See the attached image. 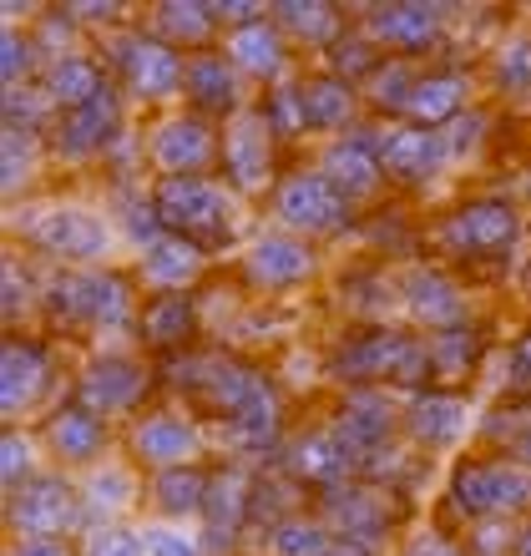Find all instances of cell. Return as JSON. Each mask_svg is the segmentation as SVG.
Segmentation results:
<instances>
[{"label":"cell","mask_w":531,"mask_h":556,"mask_svg":"<svg viewBox=\"0 0 531 556\" xmlns=\"http://www.w3.org/2000/svg\"><path fill=\"white\" fill-rule=\"evenodd\" d=\"M163 233L188 238L192 249H218L233 238V198L207 177H167L152 192Z\"/></svg>","instance_id":"obj_1"},{"label":"cell","mask_w":531,"mask_h":556,"mask_svg":"<svg viewBox=\"0 0 531 556\" xmlns=\"http://www.w3.org/2000/svg\"><path fill=\"white\" fill-rule=\"evenodd\" d=\"M334 369L354 384H426L430 375V350L415 344L410 334H390V329H365L354 334L340 354H334Z\"/></svg>","instance_id":"obj_2"},{"label":"cell","mask_w":531,"mask_h":556,"mask_svg":"<svg viewBox=\"0 0 531 556\" xmlns=\"http://www.w3.org/2000/svg\"><path fill=\"white\" fill-rule=\"evenodd\" d=\"M451 501L466 516H506L531 506V470L517 460H466L451 476Z\"/></svg>","instance_id":"obj_3"},{"label":"cell","mask_w":531,"mask_h":556,"mask_svg":"<svg viewBox=\"0 0 531 556\" xmlns=\"http://www.w3.org/2000/svg\"><path fill=\"white\" fill-rule=\"evenodd\" d=\"M274 218L289 233H344L350 228V198L325 173H294L274 192Z\"/></svg>","instance_id":"obj_4"},{"label":"cell","mask_w":531,"mask_h":556,"mask_svg":"<svg viewBox=\"0 0 531 556\" xmlns=\"http://www.w3.org/2000/svg\"><path fill=\"white\" fill-rule=\"evenodd\" d=\"M46 304H51V314H61L72 324H127L132 293H127V283L117 274L81 268V274H61L46 289Z\"/></svg>","instance_id":"obj_5"},{"label":"cell","mask_w":531,"mask_h":556,"mask_svg":"<svg viewBox=\"0 0 531 556\" xmlns=\"http://www.w3.org/2000/svg\"><path fill=\"white\" fill-rule=\"evenodd\" d=\"M81 521V491L61 476H36L11 496V527L26 531L30 542H56V531Z\"/></svg>","instance_id":"obj_6"},{"label":"cell","mask_w":531,"mask_h":556,"mask_svg":"<svg viewBox=\"0 0 531 556\" xmlns=\"http://www.w3.org/2000/svg\"><path fill=\"white\" fill-rule=\"evenodd\" d=\"M218 137L203 117H163L148 132V157L167 177H203V167L218 157Z\"/></svg>","instance_id":"obj_7"},{"label":"cell","mask_w":531,"mask_h":556,"mask_svg":"<svg viewBox=\"0 0 531 556\" xmlns=\"http://www.w3.org/2000/svg\"><path fill=\"white\" fill-rule=\"evenodd\" d=\"M517 238V207L502 203V198H481V203H466L451 223H441V243H451L456 253H496Z\"/></svg>","instance_id":"obj_8"},{"label":"cell","mask_w":531,"mask_h":556,"mask_svg":"<svg viewBox=\"0 0 531 556\" xmlns=\"http://www.w3.org/2000/svg\"><path fill=\"white\" fill-rule=\"evenodd\" d=\"M30 243L46 253H61V258H102L112 249V233L97 213H81V207H51L36 218L30 228Z\"/></svg>","instance_id":"obj_9"},{"label":"cell","mask_w":531,"mask_h":556,"mask_svg":"<svg viewBox=\"0 0 531 556\" xmlns=\"http://www.w3.org/2000/svg\"><path fill=\"white\" fill-rule=\"evenodd\" d=\"M117 72H122V81H127L137 97L157 102V97H167V91L182 87L188 66H177V51H167L163 41H148V36H127V41L117 46Z\"/></svg>","instance_id":"obj_10"},{"label":"cell","mask_w":531,"mask_h":556,"mask_svg":"<svg viewBox=\"0 0 531 556\" xmlns=\"http://www.w3.org/2000/svg\"><path fill=\"white\" fill-rule=\"evenodd\" d=\"M81 400H87V410H102V415H122L132 410L142 390H148V375L137 359H122V354H102V359H91L81 369V380H76Z\"/></svg>","instance_id":"obj_11"},{"label":"cell","mask_w":531,"mask_h":556,"mask_svg":"<svg viewBox=\"0 0 531 556\" xmlns=\"http://www.w3.org/2000/svg\"><path fill=\"white\" fill-rule=\"evenodd\" d=\"M334 430L344 435V445L354 455H375L384 440L395 435V410H390V400L375 384H354L344 395L340 415H334Z\"/></svg>","instance_id":"obj_12"},{"label":"cell","mask_w":531,"mask_h":556,"mask_svg":"<svg viewBox=\"0 0 531 556\" xmlns=\"http://www.w3.org/2000/svg\"><path fill=\"white\" fill-rule=\"evenodd\" d=\"M319 173H325L344 198H369V192L380 188V177H384V157H380L375 132H350L344 142H329L325 167H319Z\"/></svg>","instance_id":"obj_13"},{"label":"cell","mask_w":531,"mask_h":556,"mask_svg":"<svg viewBox=\"0 0 531 556\" xmlns=\"http://www.w3.org/2000/svg\"><path fill=\"white\" fill-rule=\"evenodd\" d=\"M46 380H51V354L41 344H30V339H11L5 354H0V410L15 420L26 405L41 400Z\"/></svg>","instance_id":"obj_14"},{"label":"cell","mask_w":531,"mask_h":556,"mask_svg":"<svg viewBox=\"0 0 531 556\" xmlns=\"http://www.w3.org/2000/svg\"><path fill=\"white\" fill-rule=\"evenodd\" d=\"M380 157H384V177H400V182H430V177L445 167V137L435 132H420V127H395V132H384L380 142Z\"/></svg>","instance_id":"obj_15"},{"label":"cell","mask_w":531,"mask_h":556,"mask_svg":"<svg viewBox=\"0 0 531 556\" xmlns=\"http://www.w3.org/2000/svg\"><path fill=\"white\" fill-rule=\"evenodd\" d=\"M243 274H249V283H258V289H294V283H304V278L314 274V253L289 233H268L249 249Z\"/></svg>","instance_id":"obj_16"},{"label":"cell","mask_w":531,"mask_h":556,"mask_svg":"<svg viewBox=\"0 0 531 556\" xmlns=\"http://www.w3.org/2000/svg\"><path fill=\"white\" fill-rule=\"evenodd\" d=\"M274 142L279 137L268 132V117H238L233 137H228V173H233L238 192H258L274 173Z\"/></svg>","instance_id":"obj_17"},{"label":"cell","mask_w":531,"mask_h":556,"mask_svg":"<svg viewBox=\"0 0 531 556\" xmlns=\"http://www.w3.org/2000/svg\"><path fill=\"white\" fill-rule=\"evenodd\" d=\"M132 445H137V455H142L148 466L173 470V466H188L192 455L203 451V435H198L182 415H148V420L137 425Z\"/></svg>","instance_id":"obj_18"},{"label":"cell","mask_w":531,"mask_h":556,"mask_svg":"<svg viewBox=\"0 0 531 556\" xmlns=\"http://www.w3.org/2000/svg\"><path fill=\"white\" fill-rule=\"evenodd\" d=\"M435 15H441L435 5H380V11H369V36L415 56V51H430L435 36H441Z\"/></svg>","instance_id":"obj_19"},{"label":"cell","mask_w":531,"mask_h":556,"mask_svg":"<svg viewBox=\"0 0 531 556\" xmlns=\"http://www.w3.org/2000/svg\"><path fill=\"white\" fill-rule=\"evenodd\" d=\"M117 142V97L102 91L97 102L76 106L61 117V132H56V147L66 157H91V152H102V147Z\"/></svg>","instance_id":"obj_20"},{"label":"cell","mask_w":531,"mask_h":556,"mask_svg":"<svg viewBox=\"0 0 531 556\" xmlns=\"http://www.w3.org/2000/svg\"><path fill=\"white\" fill-rule=\"evenodd\" d=\"M325 511H329V521L350 536V546H375L390 531V506H384L375 491H329V501H325Z\"/></svg>","instance_id":"obj_21"},{"label":"cell","mask_w":531,"mask_h":556,"mask_svg":"<svg viewBox=\"0 0 531 556\" xmlns=\"http://www.w3.org/2000/svg\"><path fill=\"white\" fill-rule=\"evenodd\" d=\"M405 425H410V435L420 440V445H430V451H445L451 440L466 430V400L460 395H445V390H426V395L410 400V415H405Z\"/></svg>","instance_id":"obj_22"},{"label":"cell","mask_w":531,"mask_h":556,"mask_svg":"<svg viewBox=\"0 0 531 556\" xmlns=\"http://www.w3.org/2000/svg\"><path fill=\"white\" fill-rule=\"evenodd\" d=\"M405 304H410V314L420 324H441V329H460V319H466L456 283L441 268H415L405 278Z\"/></svg>","instance_id":"obj_23"},{"label":"cell","mask_w":531,"mask_h":556,"mask_svg":"<svg viewBox=\"0 0 531 556\" xmlns=\"http://www.w3.org/2000/svg\"><path fill=\"white\" fill-rule=\"evenodd\" d=\"M249 501H253V491H249V476H243V470H218V476H213L207 511H203L207 531H213V552H228L223 542H233L238 531H243Z\"/></svg>","instance_id":"obj_24"},{"label":"cell","mask_w":531,"mask_h":556,"mask_svg":"<svg viewBox=\"0 0 531 556\" xmlns=\"http://www.w3.org/2000/svg\"><path fill=\"white\" fill-rule=\"evenodd\" d=\"M350 466H354V451L344 445L340 430H314V435L299 440V451H294V476L325 485V491H340Z\"/></svg>","instance_id":"obj_25"},{"label":"cell","mask_w":531,"mask_h":556,"mask_svg":"<svg viewBox=\"0 0 531 556\" xmlns=\"http://www.w3.org/2000/svg\"><path fill=\"white\" fill-rule=\"evenodd\" d=\"M46 440L56 445L61 460H72V466H81V460H97V455H102L106 430H102V420H97V410L66 405V410L51 415V425H46Z\"/></svg>","instance_id":"obj_26"},{"label":"cell","mask_w":531,"mask_h":556,"mask_svg":"<svg viewBox=\"0 0 531 556\" xmlns=\"http://www.w3.org/2000/svg\"><path fill=\"white\" fill-rule=\"evenodd\" d=\"M102 91H106L102 66H97L91 56H81V51H72V56H56V61H51V72H46V97H51L56 106H66V112L97 102Z\"/></svg>","instance_id":"obj_27"},{"label":"cell","mask_w":531,"mask_h":556,"mask_svg":"<svg viewBox=\"0 0 531 556\" xmlns=\"http://www.w3.org/2000/svg\"><path fill=\"white\" fill-rule=\"evenodd\" d=\"M198 112H233L238 106V66L228 56H192L182 76Z\"/></svg>","instance_id":"obj_28"},{"label":"cell","mask_w":531,"mask_h":556,"mask_svg":"<svg viewBox=\"0 0 531 556\" xmlns=\"http://www.w3.org/2000/svg\"><path fill=\"white\" fill-rule=\"evenodd\" d=\"M207 491H213V476L203 466H173V470H157L152 481V501L163 516H198L207 511Z\"/></svg>","instance_id":"obj_29"},{"label":"cell","mask_w":531,"mask_h":556,"mask_svg":"<svg viewBox=\"0 0 531 556\" xmlns=\"http://www.w3.org/2000/svg\"><path fill=\"white\" fill-rule=\"evenodd\" d=\"M238 72L249 76H274L283 66V41L274 21H253V26L233 30V56H228Z\"/></svg>","instance_id":"obj_30"},{"label":"cell","mask_w":531,"mask_h":556,"mask_svg":"<svg viewBox=\"0 0 531 556\" xmlns=\"http://www.w3.org/2000/svg\"><path fill=\"white\" fill-rule=\"evenodd\" d=\"M466 76L460 72H435V76H426L420 87H415V97H410V117L415 122H451L460 117V106H466Z\"/></svg>","instance_id":"obj_31"},{"label":"cell","mask_w":531,"mask_h":556,"mask_svg":"<svg viewBox=\"0 0 531 556\" xmlns=\"http://www.w3.org/2000/svg\"><path fill=\"white\" fill-rule=\"evenodd\" d=\"M198 274H203V249H192L188 238L163 233L148 249V278L152 283H163V289H182V283H192Z\"/></svg>","instance_id":"obj_32"},{"label":"cell","mask_w":531,"mask_h":556,"mask_svg":"<svg viewBox=\"0 0 531 556\" xmlns=\"http://www.w3.org/2000/svg\"><path fill=\"white\" fill-rule=\"evenodd\" d=\"M192 324H198V314H192L188 299L163 293V299H152L148 314H142V334H148L152 344H163V350H182L192 339Z\"/></svg>","instance_id":"obj_33"},{"label":"cell","mask_w":531,"mask_h":556,"mask_svg":"<svg viewBox=\"0 0 531 556\" xmlns=\"http://www.w3.org/2000/svg\"><path fill=\"white\" fill-rule=\"evenodd\" d=\"M304 112H309V127L334 132V127H350L359 106H354V91L344 87L340 76H319V81L304 87Z\"/></svg>","instance_id":"obj_34"},{"label":"cell","mask_w":531,"mask_h":556,"mask_svg":"<svg viewBox=\"0 0 531 556\" xmlns=\"http://www.w3.org/2000/svg\"><path fill=\"white\" fill-rule=\"evenodd\" d=\"M274 15H279L274 26L299 36V41H309V46H340L344 41L340 11H329V5H279Z\"/></svg>","instance_id":"obj_35"},{"label":"cell","mask_w":531,"mask_h":556,"mask_svg":"<svg viewBox=\"0 0 531 556\" xmlns=\"http://www.w3.org/2000/svg\"><path fill=\"white\" fill-rule=\"evenodd\" d=\"M430 350V375H441V380H460V375H471L476 359H481V344H476V334H466V329H445L435 344H426Z\"/></svg>","instance_id":"obj_36"},{"label":"cell","mask_w":531,"mask_h":556,"mask_svg":"<svg viewBox=\"0 0 531 556\" xmlns=\"http://www.w3.org/2000/svg\"><path fill=\"white\" fill-rule=\"evenodd\" d=\"M268 552L274 556H329V531L319 521H279L268 531Z\"/></svg>","instance_id":"obj_37"},{"label":"cell","mask_w":531,"mask_h":556,"mask_svg":"<svg viewBox=\"0 0 531 556\" xmlns=\"http://www.w3.org/2000/svg\"><path fill=\"white\" fill-rule=\"evenodd\" d=\"M132 496V476L117 466H102V470H91L87 485H81V506H87L91 516H112L122 511V501Z\"/></svg>","instance_id":"obj_38"},{"label":"cell","mask_w":531,"mask_h":556,"mask_svg":"<svg viewBox=\"0 0 531 556\" xmlns=\"http://www.w3.org/2000/svg\"><path fill=\"white\" fill-rule=\"evenodd\" d=\"M304 127H309V112H304V87H294V81L274 87V97H268V132H274V137H299Z\"/></svg>","instance_id":"obj_39"},{"label":"cell","mask_w":531,"mask_h":556,"mask_svg":"<svg viewBox=\"0 0 531 556\" xmlns=\"http://www.w3.org/2000/svg\"><path fill=\"white\" fill-rule=\"evenodd\" d=\"M415 87H420V81L410 76L405 61H390V66H380V72L369 76V97H375L380 106H395V112H410Z\"/></svg>","instance_id":"obj_40"},{"label":"cell","mask_w":531,"mask_h":556,"mask_svg":"<svg viewBox=\"0 0 531 556\" xmlns=\"http://www.w3.org/2000/svg\"><path fill=\"white\" fill-rule=\"evenodd\" d=\"M213 5H157V30L167 36H188V41H203L213 30Z\"/></svg>","instance_id":"obj_41"},{"label":"cell","mask_w":531,"mask_h":556,"mask_svg":"<svg viewBox=\"0 0 531 556\" xmlns=\"http://www.w3.org/2000/svg\"><path fill=\"white\" fill-rule=\"evenodd\" d=\"M496 81H502L506 91H521L531 87V36H511V41L496 51Z\"/></svg>","instance_id":"obj_42"},{"label":"cell","mask_w":531,"mask_h":556,"mask_svg":"<svg viewBox=\"0 0 531 556\" xmlns=\"http://www.w3.org/2000/svg\"><path fill=\"white\" fill-rule=\"evenodd\" d=\"M81 556H148V542L127 527H91Z\"/></svg>","instance_id":"obj_43"},{"label":"cell","mask_w":531,"mask_h":556,"mask_svg":"<svg viewBox=\"0 0 531 556\" xmlns=\"http://www.w3.org/2000/svg\"><path fill=\"white\" fill-rule=\"evenodd\" d=\"M41 157V142H30V132L5 127V188H26V162Z\"/></svg>","instance_id":"obj_44"},{"label":"cell","mask_w":531,"mask_h":556,"mask_svg":"<svg viewBox=\"0 0 531 556\" xmlns=\"http://www.w3.org/2000/svg\"><path fill=\"white\" fill-rule=\"evenodd\" d=\"M334 72H340V81H344V76H369V72H375V51L365 46V36H359V30H350V36L334 46Z\"/></svg>","instance_id":"obj_45"},{"label":"cell","mask_w":531,"mask_h":556,"mask_svg":"<svg viewBox=\"0 0 531 556\" xmlns=\"http://www.w3.org/2000/svg\"><path fill=\"white\" fill-rule=\"evenodd\" d=\"M36 481V466H30V440L21 435V430H11L5 435V485H11V496L21 491V485Z\"/></svg>","instance_id":"obj_46"},{"label":"cell","mask_w":531,"mask_h":556,"mask_svg":"<svg viewBox=\"0 0 531 556\" xmlns=\"http://www.w3.org/2000/svg\"><path fill=\"white\" fill-rule=\"evenodd\" d=\"M142 542H148V556H207L203 542H188V536H177L167 527H152Z\"/></svg>","instance_id":"obj_47"},{"label":"cell","mask_w":531,"mask_h":556,"mask_svg":"<svg viewBox=\"0 0 531 556\" xmlns=\"http://www.w3.org/2000/svg\"><path fill=\"white\" fill-rule=\"evenodd\" d=\"M30 72V41L21 30H5V87H21Z\"/></svg>","instance_id":"obj_48"},{"label":"cell","mask_w":531,"mask_h":556,"mask_svg":"<svg viewBox=\"0 0 531 556\" xmlns=\"http://www.w3.org/2000/svg\"><path fill=\"white\" fill-rule=\"evenodd\" d=\"M506 384L517 390V395H531V329L511 344V365H506Z\"/></svg>","instance_id":"obj_49"},{"label":"cell","mask_w":531,"mask_h":556,"mask_svg":"<svg viewBox=\"0 0 531 556\" xmlns=\"http://www.w3.org/2000/svg\"><path fill=\"white\" fill-rule=\"evenodd\" d=\"M405 556H466L456 542H445V536H420L415 546H405Z\"/></svg>","instance_id":"obj_50"},{"label":"cell","mask_w":531,"mask_h":556,"mask_svg":"<svg viewBox=\"0 0 531 556\" xmlns=\"http://www.w3.org/2000/svg\"><path fill=\"white\" fill-rule=\"evenodd\" d=\"M15 556H72V552H66V546H61V542H26V546H21V552H15Z\"/></svg>","instance_id":"obj_51"},{"label":"cell","mask_w":531,"mask_h":556,"mask_svg":"<svg viewBox=\"0 0 531 556\" xmlns=\"http://www.w3.org/2000/svg\"><path fill=\"white\" fill-rule=\"evenodd\" d=\"M517 466L531 470V425H521L517 430Z\"/></svg>","instance_id":"obj_52"},{"label":"cell","mask_w":531,"mask_h":556,"mask_svg":"<svg viewBox=\"0 0 531 556\" xmlns=\"http://www.w3.org/2000/svg\"><path fill=\"white\" fill-rule=\"evenodd\" d=\"M329 556H375V546H334Z\"/></svg>","instance_id":"obj_53"},{"label":"cell","mask_w":531,"mask_h":556,"mask_svg":"<svg viewBox=\"0 0 531 556\" xmlns=\"http://www.w3.org/2000/svg\"><path fill=\"white\" fill-rule=\"evenodd\" d=\"M517 556H531V527L517 536Z\"/></svg>","instance_id":"obj_54"}]
</instances>
